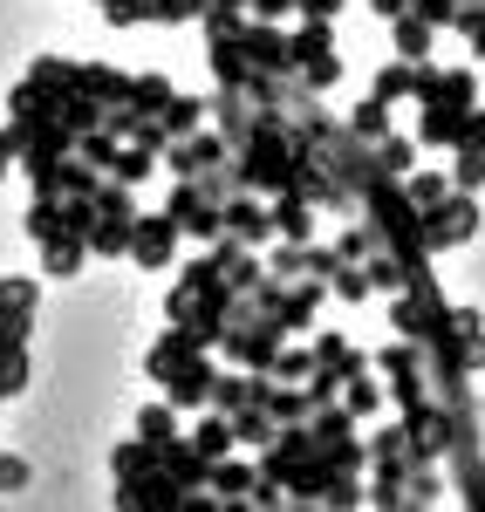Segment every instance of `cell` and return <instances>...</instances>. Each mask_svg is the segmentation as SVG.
Returning <instances> with one entry per match:
<instances>
[{
    "mask_svg": "<svg viewBox=\"0 0 485 512\" xmlns=\"http://www.w3.org/2000/svg\"><path fill=\"white\" fill-rule=\"evenodd\" d=\"M417 144L424 151H458V130L465 117L479 110V76L472 69H438V62H424L417 69Z\"/></svg>",
    "mask_w": 485,
    "mask_h": 512,
    "instance_id": "1",
    "label": "cell"
},
{
    "mask_svg": "<svg viewBox=\"0 0 485 512\" xmlns=\"http://www.w3.org/2000/svg\"><path fill=\"white\" fill-rule=\"evenodd\" d=\"M144 376H151V383H164V396H171L178 410H205V403H212V383H219L212 349H199V342H192L178 321H171L158 342H151V355H144Z\"/></svg>",
    "mask_w": 485,
    "mask_h": 512,
    "instance_id": "2",
    "label": "cell"
},
{
    "mask_svg": "<svg viewBox=\"0 0 485 512\" xmlns=\"http://www.w3.org/2000/svg\"><path fill=\"white\" fill-rule=\"evenodd\" d=\"M445 321H451V301H445V287H438V274H417L410 287H397V308H390V328H397V335L431 342Z\"/></svg>",
    "mask_w": 485,
    "mask_h": 512,
    "instance_id": "3",
    "label": "cell"
},
{
    "mask_svg": "<svg viewBox=\"0 0 485 512\" xmlns=\"http://www.w3.org/2000/svg\"><path fill=\"white\" fill-rule=\"evenodd\" d=\"M472 233H479V205H472V192L451 185L438 205H424V246H431V253H451V246H465Z\"/></svg>",
    "mask_w": 485,
    "mask_h": 512,
    "instance_id": "4",
    "label": "cell"
},
{
    "mask_svg": "<svg viewBox=\"0 0 485 512\" xmlns=\"http://www.w3.org/2000/svg\"><path fill=\"white\" fill-rule=\"evenodd\" d=\"M117 506H123V512H178V506H185V485L164 472V458H158V472L117 478Z\"/></svg>",
    "mask_w": 485,
    "mask_h": 512,
    "instance_id": "5",
    "label": "cell"
},
{
    "mask_svg": "<svg viewBox=\"0 0 485 512\" xmlns=\"http://www.w3.org/2000/svg\"><path fill=\"white\" fill-rule=\"evenodd\" d=\"M233 158V144H226V130H192V137H171L164 144V164L178 171V178H199V171H212V164Z\"/></svg>",
    "mask_w": 485,
    "mask_h": 512,
    "instance_id": "6",
    "label": "cell"
},
{
    "mask_svg": "<svg viewBox=\"0 0 485 512\" xmlns=\"http://www.w3.org/2000/svg\"><path fill=\"white\" fill-rule=\"evenodd\" d=\"M164 212H171V219H178L192 239H219V233H226V205H212L192 178H178V192L164 198Z\"/></svg>",
    "mask_w": 485,
    "mask_h": 512,
    "instance_id": "7",
    "label": "cell"
},
{
    "mask_svg": "<svg viewBox=\"0 0 485 512\" xmlns=\"http://www.w3.org/2000/svg\"><path fill=\"white\" fill-rule=\"evenodd\" d=\"M178 239H185V226H178L171 212H144V219L130 226V260H137V267H171Z\"/></svg>",
    "mask_w": 485,
    "mask_h": 512,
    "instance_id": "8",
    "label": "cell"
},
{
    "mask_svg": "<svg viewBox=\"0 0 485 512\" xmlns=\"http://www.w3.org/2000/svg\"><path fill=\"white\" fill-rule=\"evenodd\" d=\"M226 233H240L246 246H267L274 239V205L260 192H233L226 198Z\"/></svg>",
    "mask_w": 485,
    "mask_h": 512,
    "instance_id": "9",
    "label": "cell"
},
{
    "mask_svg": "<svg viewBox=\"0 0 485 512\" xmlns=\"http://www.w3.org/2000/svg\"><path fill=\"white\" fill-rule=\"evenodd\" d=\"M253 478H260V465H240V458L226 451V458H212V478H205V492H212L219 506H246V499H253Z\"/></svg>",
    "mask_w": 485,
    "mask_h": 512,
    "instance_id": "10",
    "label": "cell"
},
{
    "mask_svg": "<svg viewBox=\"0 0 485 512\" xmlns=\"http://www.w3.org/2000/svg\"><path fill=\"white\" fill-rule=\"evenodd\" d=\"M267 205H274V233H281V239H301V246L315 239V198H301V192H274Z\"/></svg>",
    "mask_w": 485,
    "mask_h": 512,
    "instance_id": "11",
    "label": "cell"
},
{
    "mask_svg": "<svg viewBox=\"0 0 485 512\" xmlns=\"http://www.w3.org/2000/svg\"><path fill=\"white\" fill-rule=\"evenodd\" d=\"M390 41H397V55H404V62H431V41H438V28H431L417 7H404V14L390 21Z\"/></svg>",
    "mask_w": 485,
    "mask_h": 512,
    "instance_id": "12",
    "label": "cell"
},
{
    "mask_svg": "<svg viewBox=\"0 0 485 512\" xmlns=\"http://www.w3.org/2000/svg\"><path fill=\"white\" fill-rule=\"evenodd\" d=\"M315 369H322V376H335V383H349V376H363V369H369V355L349 349L342 335H315Z\"/></svg>",
    "mask_w": 485,
    "mask_h": 512,
    "instance_id": "13",
    "label": "cell"
},
{
    "mask_svg": "<svg viewBox=\"0 0 485 512\" xmlns=\"http://www.w3.org/2000/svg\"><path fill=\"white\" fill-rule=\"evenodd\" d=\"M76 89H82V96H96L103 110H117V103H130V76H117V69H103V62H76Z\"/></svg>",
    "mask_w": 485,
    "mask_h": 512,
    "instance_id": "14",
    "label": "cell"
},
{
    "mask_svg": "<svg viewBox=\"0 0 485 512\" xmlns=\"http://www.w3.org/2000/svg\"><path fill=\"white\" fill-rule=\"evenodd\" d=\"M82 260H89V239H82V233H55V239H41V274L69 280Z\"/></svg>",
    "mask_w": 485,
    "mask_h": 512,
    "instance_id": "15",
    "label": "cell"
},
{
    "mask_svg": "<svg viewBox=\"0 0 485 512\" xmlns=\"http://www.w3.org/2000/svg\"><path fill=\"white\" fill-rule=\"evenodd\" d=\"M192 444H199L205 458H226V451H240V431H233V417H226V410H212V403H205Z\"/></svg>",
    "mask_w": 485,
    "mask_h": 512,
    "instance_id": "16",
    "label": "cell"
},
{
    "mask_svg": "<svg viewBox=\"0 0 485 512\" xmlns=\"http://www.w3.org/2000/svg\"><path fill=\"white\" fill-rule=\"evenodd\" d=\"M417 69H424V62H404V55H397V62H383L376 82H369V96H383V103L397 110L404 96H417Z\"/></svg>",
    "mask_w": 485,
    "mask_h": 512,
    "instance_id": "17",
    "label": "cell"
},
{
    "mask_svg": "<svg viewBox=\"0 0 485 512\" xmlns=\"http://www.w3.org/2000/svg\"><path fill=\"white\" fill-rule=\"evenodd\" d=\"M130 226H137V219H110V212H96V219H89V253H103V260H130Z\"/></svg>",
    "mask_w": 485,
    "mask_h": 512,
    "instance_id": "18",
    "label": "cell"
},
{
    "mask_svg": "<svg viewBox=\"0 0 485 512\" xmlns=\"http://www.w3.org/2000/svg\"><path fill=\"white\" fill-rule=\"evenodd\" d=\"M205 123H212V103H205V96H171V103H164V130H171V137H192Z\"/></svg>",
    "mask_w": 485,
    "mask_h": 512,
    "instance_id": "19",
    "label": "cell"
},
{
    "mask_svg": "<svg viewBox=\"0 0 485 512\" xmlns=\"http://www.w3.org/2000/svg\"><path fill=\"white\" fill-rule=\"evenodd\" d=\"M110 472H117V478L158 472V444H151V437H130V444H117V451H110Z\"/></svg>",
    "mask_w": 485,
    "mask_h": 512,
    "instance_id": "20",
    "label": "cell"
},
{
    "mask_svg": "<svg viewBox=\"0 0 485 512\" xmlns=\"http://www.w3.org/2000/svg\"><path fill=\"white\" fill-rule=\"evenodd\" d=\"M328 294L356 308V301H369V294H376V280H369V267H363V260H342V267L328 274Z\"/></svg>",
    "mask_w": 485,
    "mask_h": 512,
    "instance_id": "21",
    "label": "cell"
},
{
    "mask_svg": "<svg viewBox=\"0 0 485 512\" xmlns=\"http://www.w3.org/2000/svg\"><path fill=\"white\" fill-rule=\"evenodd\" d=\"M178 89H171V76H130V110H144V117H164V103H171Z\"/></svg>",
    "mask_w": 485,
    "mask_h": 512,
    "instance_id": "22",
    "label": "cell"
},
{
    "mask_svg": "<svg viewBox=\"0 0 485 512\" xmlns=\"http://www.w3.org/2000/svg\"><path fill=\"white\" fill-rule=\"evenodd\" d=\"M349 130L369 137V144H383V137H390V103H383V96H363V103L349 110Z\"/></svg>",
    "mask_w": 485,
    "mask_h": 512,
    "instance_id": "23",
    "label": "cell"
},
{
    "mask_svg": "<svg viewBox=\"0 0 485 512\" xmlns=\"http://www.w3.org/2000/svg\"><path fill=\"white\" fill-rule=\"evenodd\" d=\"M137 437H151V444H164V437H178V403H171V396H158V403H144V410H137Z\"/></svg>",
    "mask_w": 485,
    "mask_h": 512,
    "instance_id": "24",
    "label": "cell"
},
{
    "mask_svg": "<svg viewBox=\"0 0 485 512\" xmlns=\"http://www.w3.org/2000/svg\"><path fill=\"white\" fill-rule=\"evenodd\" d=\"M417 151H424L417 137H397V130H390V137L376 144V164H383L390 178H404V171H417Z\"/></svg>",
    "mask_w": 485,
    "mask_h": 512,
    "instance_id": "25",
    "label": "cell"
},
{
    "mask_svg": "<svg viewBox=\"0 0 485 512\" xmlns=\"http://www.w3.org/2000/svg\"><path fill=\"white\" fill-rule=\"evenodd\" d=\"M438 499H445V478H438V465H410L404 506H438Z\"/></svg>",
    "mask_w": 485,
    "mask_h": 512,
    "instance_id": "26",
    "label": "cell"
},
{
    "mask_svg": "<svg viewBox=\"0 0 485 512\" xmlns=\"http://www.w3.org/2000/svg\"><path fill=\"white\" fill-rule=\"evenodd\" d=\"M158 171V151H144V144H123L117 164H110V178H123V185H144Z\"/></svg>",
    "mask_w": 485,
    "mask_h": 512,
    "instance_id": "27",
    "label": "cell"
},
{
    "mask_svg": "<svg viewBox=\"0 0 485 512\" xmlns=\"http://www.w3.org/2000/svg\"><path fill=\"white\" fill-rule=\"evenodd\" d=\"M404 192H410V205L424 212V205H438V198L451 192V171H404Z\"/></svg>",
    "mask_w": 485,
    "mask_h": 512,
    "instance_id": "28",
    "label": "cell"
},
{
    "mask_svg": "<svg viewBox=\"0 0 485 512\" xmlns=\"http://www.w3.org/2000/svg\"><path fill=\"white\" fill-rule=\"evenodd\" d=\"M335 82H342V55H335V48L301 62V89H315V96H322V89H335Z\"/></svg>",
    "mask_w": 485,
    "mask_h": 512,
    "instance_id": "29",
    "label": "cell"
},
{
    "mask_svg": "<svg viewBox=\"0 0 485 512\" xmlns=\"http://www.w3.org/2000/svg\"><path fill=\"white\" fill-rule=\"evenodd\" d=\"M267 376H274V383H308V376H315V349H287L281 342V355H274Z\"/></svg>",
    "mask_w": 485,
    "mask_h": 512,
    "instance_id": "30",
    "label": "cell"
},
{
    "mask_svg": "<svg viewBox=\"0 0 485 512\" xmlns=\"http://www.w3.org/2000/svg\"><path fill=\"white\" fill-rule=\"evenodd\" d=\"M103 21L110 28H144V21H158V0H103Z\"/></svg>",
    "mask_w": 485,
    "mask_h": 512,
    "instance_id": "31",
    "label": "cell"
},
{
    "mask_svg": "<svg viewBox=\"0 0 485 512\" xmlns=\"http://www.w3.org/2000/svg\"><path fill=\"white\" fill-rule=\"evenodd\" d=\"M451 185H458V192H479L485 185V151H451Z\"/></svg>",
    "mask_w": 485,
    "mask_h": 512,
    "instance_id": "32",
    "label": "cell"
},
{
    "mask_svg": "<svg viewBox=\"0 0 485 512\" xmlns=\"http://www.w3.org/2000/svg\"><path fill=\"white\" fill-rule=\"evenodd\" d=\"M376 246H383V239H376V226H369V219H363V226H349V233L335 239V253H342V260H369Z\"/></svg>",
    "mask_w": 485,
    "mask_h": 512,
    "instance_id": "33",
    "label": "cell"
},
{
    "mask_svg": "<svg viewBox=\"0 0 485 512\" xmlns=\"http://www.w3.org/2000/svg\"><path fill=\"white\" fill-rule=\"evenodd\" d=\"M342 403H349L356 417H376V410H383V390L363 383V376H349V383H342Z\"/></svg>",
    "mask_w": 485,
    "mask_h": 512,
    "instance_id": "34",
    "label": "cell"
},
{
    "mask_svg": "<svg viewBox=\"0 0 485 512\" xmlns=\"http://www.w3.org/2000/svg\"><path fill=\"white\" fill-rule=\"evenodd\" d=\"M185 21H205V0H158V28H185Z\"/></svg>",
    "mask_w": 485,
    "mask_h": 512,
    "instance_id": "35",
    "label": "cell"
},
{
    "mask_svg": "<svg viewBox=\"0 0 485 512\" xmlns=\"http://www.w3.org/2000/svg\"><path fill=\"white\" fill-rule=\"evenodd\" d=\"M410 7H417L431 28H458V7H465V0H410Z\"/></svg>",
    "mask_w": 485,
    "mask_h": 512,
    "instance_id": "36",
    "label": "cell"
},
{
    "mask_svg": "<svg viewBox=\"0 0 485 512\" xmlns=\"http://www.w3.org/2000/svg\"><path fill=\"white\" fill-rule=\"evenodd\" d=\"M246 14H253V21H287L294 0H246Z\"/></svg>",
    "mask_w": 485,
    "mask_h": 512,
    "instance_id": "37",
    "label": "cell"
},
{
    "mask_svg": "<svg viewBox=\"0 0 485 512\" xmlns=\"http://www.w3.org/2000/svg\"><path fill=\"white\" fill-rule=\"evenodd\" d=\"M349 0H294V14H315V21H335Z\"/></svg>",
    "mask_w": 485,
    "mask_h": 512,
    "instance_id": "38",
    "label": "cell"
},
{
    "mask_svg": "<svg viewBox=\"0 0 485 512\" xmlns=\"http://www.w3.org/2000/svg\"><path fill=\"white\" fill-rule=\"evenodd\" d=\"M369 7H376V14H383V21H397V14H404L410 0H369Z\"/></svg>",
    "mask_w": 485,
    "mask_h": 512,
    "instance_id": "39",
    "label": "cell"
},
{
    "mask_svg": "<svg viewBox=\"0 0 485 512\" xmlns=\"http://www.w3.org/2000/svg\"><path fill=\"white\" fill-rule=\"evenodd\" d=\"M7 164H14V151H7V137H0V178H7Z\"/></svg>",
    "mask_w": 485,
    "mask_h": 512,
    "instance_id": "40",
    "label": "cell"
},
{
    "mask_svg": "<svg viewBox=\"0 0 485 512\" xmlns=\"http://www.w3.org/2000/svg\"><path fill=\"white\" fill-rule=\"evenodd\" d=\"M479 410H485V396H479Z\"/></svg>",
    "mask_w": 485,
    "mask_h": 512,
    "instance_id": "41",
    "label": "cell"
}]
</instances>
